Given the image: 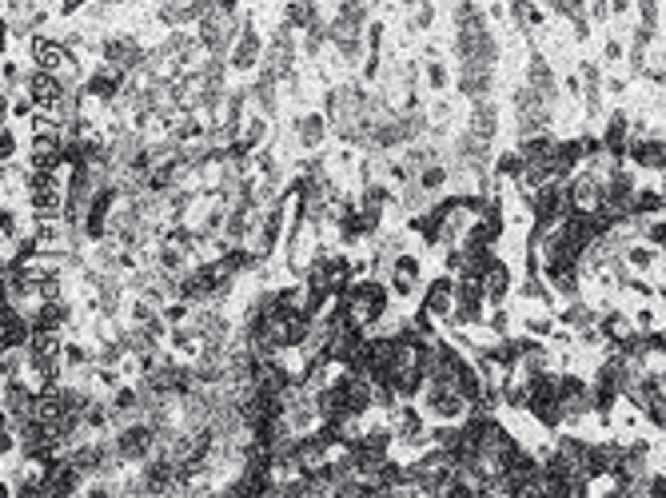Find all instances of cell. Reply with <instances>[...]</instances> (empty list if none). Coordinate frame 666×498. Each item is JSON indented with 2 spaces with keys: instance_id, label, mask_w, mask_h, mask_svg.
I'll list each match as a JSON object with an SVG mask.
<instances>
[{
  "instance_id": "3",
  "label": "cell",
  "mask_w": 666,
  "mask_h": 498,
  "mask_svg": "<svg viewBox=\"0 0 666 498\" xmlns=\"http://www.w3.org/2000/svg\"><path fill=\"white\" fill-rule=\"evenodd\" d=\"M419 275H423L419 259H415L411 251H399L395 259H391V271H387L391 295H395V299H415V295H419Z\"/></svg>"
},
{
  "instance_id": "6",
  "label": "cell",
  "mask_w": 666,
  "mask_h": 498,
  "mask_svg": "<svg viewBox=\"0 0 666 498\" xmlns=\"http://www.w3.org/2000/svg\"><path fill=\"white\" fill-rule=\"evenodd\" d=\"M0 339H4V347H28V339H33V319H28L21 307L4 303V315H0Z\"/></svg>"
},
{
  "instance_id": "8",
  "label": "cell",
  "mask_w": 666,
  "mask_h": 498,
  "mask_svg": "<svg viewBox=\"0 0 666 498\" xmlns=\"http://www.w3.org/2000/svg\"><path fill=\"white\" fill-rule=\"evenodd\" d=\"M491 64H459V92L463 96H471V100H483L491 92Z\"/></svg>"
},
{
  "instance_id": "13",
  "label": "cell",
  "mask_w": 666,
  "mask_h": 498,
  "mask_svg": "<svg viewBox=\"0 0 666 498\" xmlns=\"http://www.w3.org/2000/svg\"><path fill=\"white\" fill-rule=\"evenodd\" d=\"M415 179H419L423 188H427V191H431V196H435V191H439V188H443V184H447V179H451V172H447L443 164H431V167H423V172H419V176H415Z\"/></svg>"
},
{
  "instance_id": "11",
  "label": "cell",
  "mask_w": 666,
  "mask_h": 498,
  "mask_svg": "<svg viewBox=\"0 0 666 498\" xmlns=\"http://www.w3.org/2000/svg\"><path fill=\"white\" fill-rule=\"evenodd\" d=\"M527 88L539 92L543 100H555V76H551V68H547L543 56H534L531 68H527Z\"/></svg>"
},
{
  "instance_id": "10",
  "label": "cell",
  "mask_w": 666,
  "mask_h": 498,
  "mask_svg": "<svg viewBox=\"0 0 666 498\" xmlns=\"http://www.w3.org/2000/svg\"><path fill=\"white\" fill-rule=\"evenodd\" d=\"M483 291H487V303L491 307H499L507 291H511V267L503 263V259H491L487 275H483Z\"/></svg>"
},
{
  "instance_id": "9",
  "label": "cell",
  "mask_w": 666,
  "mask_h": 498,
  "mask_svg": "<svg viewBox=\"0 0 666 498\" xmlns=\"http://www.w3.org/2000/svg\"><path fill=\"white\" fill-rule=\"evenodd\" d=\"M471 136H479V140H495V132H499V108L491 104L487 96L475 100V108H471V128H467Z\"/></svg>"
},
{
  "instance_id": "2",
  "label": "cell",
  "mask_w": 666,
  "mask_h": 498,
  "mask_svg": "<svg viewBox=\"0 0 666 498\" xmlns=\"http://www.w3.org/2000/svg\"><path fill=\"white\" fill-rule=\"evenodd\" d=\"M228 64H232V72H256L264 64V40H259V28L252 20H244L232 52H228Z\"/></svg>"
},
{
  "instance_id": "14",
  "label": "cell",
  "mask_w": 666,
  "mask_h": 498,
  "mask_svg": "<svg viewBox=\"0 0 666 498\" xmlns=\"http://www.w3.org/2000/svg\"><path fill=\"white\" fill-rule=\"evenodd\" d=\"M431 24H435V4L431 0H419L415 12H411V32H427Z\"/></svg>"
},
{
  "instance_id": "5",
  "label": "cell",
  "mask_w": 666,
  "mask_h": 498,
  "mask_svg": "<svg viewBox=\"0 0 666 498\" xmlns=\"http://www.w3.org/2000/svg\"><path fill=\"white\" fill-rule=\"evenodd\" d=\"M455 287H459V275H435L427 287H423V311L431 315V319H447L451 311H455Z\"/></svg>"
},
{
  "instance_id": "12",
  "label": "cell",
  "mask_w": 666,
  "mask_h": 498,
  "mask_svg": "<svg viewBox=\"0 0 666 498\" xmlns=\"http://www.w3.org/2000/svg\"><path fill=\"white\" fill-rule=\"evenodd\" d=\"M423 80H427L431 92H443L447 84H451V72H447L443 60H427V64H423Z\"/></svg>"
},
{
  "instance_id": "4",
  "label": "cell",
  "mask_w": 666,
  "mask_h": 498,
  "mask_svg": "<svg viewBox=\"0 0 666 498\" xmlns=\"http://www.w3.org/2000/svg\"><path fill=\"white\" fill-rule=\"evenodd\" d=\"M100 60H108V64H116L120 72H136V68L148 60L144 45L136 40V36H108L100 45Z\"/></svg>"
},
{
  "instance_id": "7",
  "label": "cell",
  "mask_w": 666,
  "mask_h": 498,
  "mask_svg": "<svg viewBox=\"0 0 666 498\" xmlns=\"http://www.w3.org/2000/svg\"><path fill=\"white\" fill-rule=\"evenodd\" d=\"M327 116L323 112H300L296 116V124H291V132H296V140H300V148H308V152H315V148L327 140Z\"/></svg>"
},
{
  "instance_id": "1",
  "label": "cell",
  "mask_w": 666,
  "mask_h": 498,
  "mask_svg": "<svg viewBox=\"0 0 666 498\" xmlns=\"http://www.w3.org/2000/svg\"><path fill=\"white\" fill-rule=\"evenodd\" d=\"M387 303H391V287L379 283V279H371V275L351 279V287L344 291V315L356 331L375 327V323L387 315Z\"/></svg>"
}]
</instances>
